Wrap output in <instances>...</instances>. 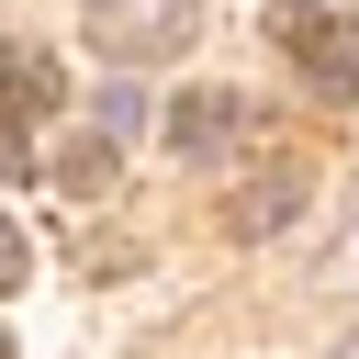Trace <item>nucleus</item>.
<instances>
[{
    "instance_id": "obj_1",
    "label": "nucleus",
    "mask_w": 359,
    "mask_h": 359,
    "mask_svg": "<svg viewBox=\"0 0 359 359\" xmlns=\"http://www.w3.org/2000/svg\"><path fill=\"white\" fill-rule=\"evenodd\" d=\"M280 56L314 79V90H359V11H314V0H280L269 11Z\"/></svg>"
},
{
    "instance_id": "obj_2",
    "label": "nucleus",
    "mask_w": 359,
    "mask_h": 359,
    "mask_svg": "<svg viewBox=\"0 0 359 359\" xmlns=\"http://www.w3.org/2000/svg\"><path fill=\"white\" fill-rule=\"evenodd\" d=\"M191 0H90V45L101 56H180L191 45Z\"/></svg>"
},
{
    "instance_id": "obj_3",
    "label": "nucleus",
    "mask_w": 359,
    "mask_h": 359,
    "mask_svg": "<svg viewBox=\"0 0 359 359\" xmlns=\"http://www.w3.org/2000/svg\"><path fill=\"white\" fill-rule=\"evenodd\" d=\"M236 123H247V101H236V90H202V101H180V112H168V146H191V157H202V146H224Z\"/></svg>"
},
{
    "instance_id": "obj_4",
    "label": "nucleus",
    "mask_w": 359,
    "mask_h": 359,
    "mask_svg": "<svg viewBox=\"0 0 359 359\" xmlns=\"http://www.w3.org/2000/svg\"><path fill=\"white\" fill-rule=\"evenodd\" d=\"M0 101H11V112H45V101H56V56H45V45H11V56H0Z\"/></svg>"
},
{
    "instance_id": "obj_5",
    "label": "nucleus",
    "mask_w": 359,
    "mask_h": 359,
    "mask_svg": "<svg viewBox=\"0 0 359 359\" xmlns=\"http://www.w3.org/2000/svg\"><path fill=\"white\" fill-rule=\"evenodd\" d=\"M101 180H112V146H90V135H79V146L56 157V191H79V202H90Z\"/></svg>"
},
{
    "instance_id": "obj_6",
    "label": "nucleus",
    "mask_w": 359,
    "mask_h": 359,
    "mask_svg": "<svg viewBox=\"0 0 359 359\" xmlns=\"http://www.w3.org/2000/svg\"><path fill=\"white\" fill-rule=\"evenodd\" d=\"M292 202H303V191H292V180H269V191H247V202H236V224H247V236H258V224H292Z\"/></svg>"
},
{
    "instance_id": "obj_7",
    "label": "nucleus",
    "mask_w": 359,
    "mask_h": 359,
    "mask_svg": "<svg viewBox=\"0 0 359 359\" xmlns=\"http://www.w3.org/2000/svg\"><path fill=\"white\" fill-rule=\"evenodd\" d=\"M22 269H34V247H22V224H11V213H0V292H11V280H22Z\"/></svg>"
},
{
    "instance_id": "obj_8",
    "label": "nucleus",
    "mask_w": 359,
    "mask_h": 359,
    "mask_svg": "<svg viewBox=\"0 0 359 359\" xmlns=\"http://www.w3.org/2000/svg\"><path fill=\"white\" fill-rule=\"evenodd\" d=\"M0 180H22V135L11 123H0Z\"/></svg>"
}]
</instances>
